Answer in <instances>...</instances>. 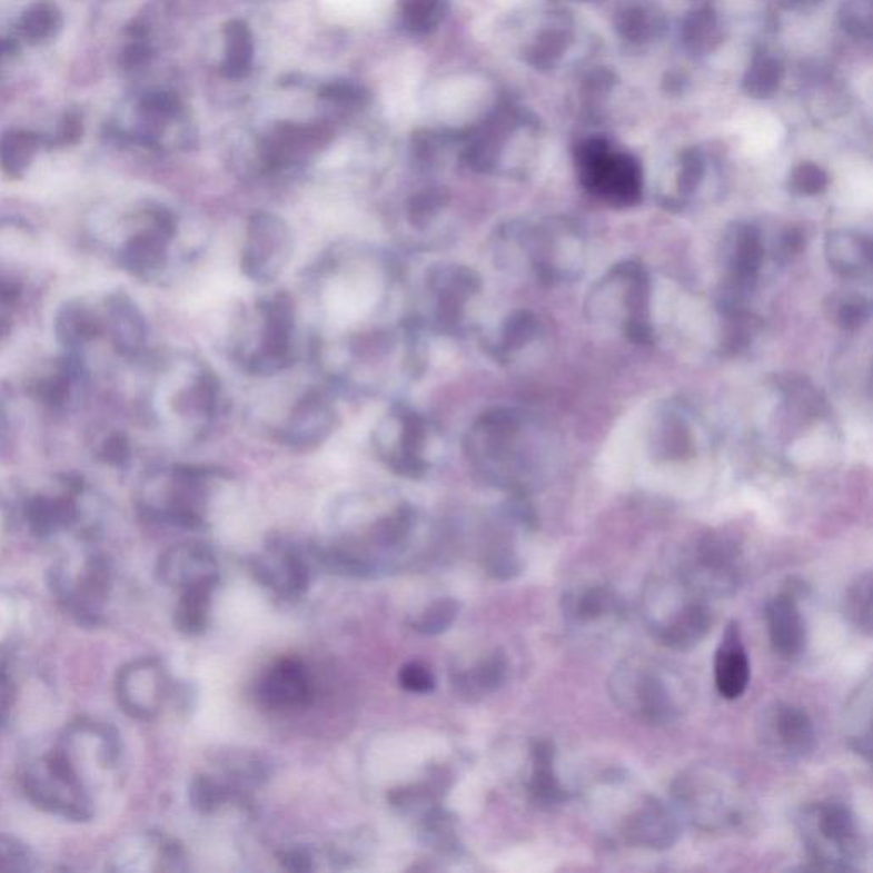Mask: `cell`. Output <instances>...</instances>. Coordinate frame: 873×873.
I'll return each mask as SVG.
<instances>
[{
  "label": "cell",
  "instance_id": "6da1fadb",
  "mask_svg": "<svg viewBox=\"0 0 873 873\" xmlns=\"http://www.w3.org/2000/svg\"><path fill=\"white\" fill-rule=\"evenodd\" d=\"M469 456L485 479L514 494H529L552 463L555 444L545 427L517 409L494 408L476 420Z\"/></svg>",
  "mask_w": 873,
  "mask_h": 873
},
{
  "label": "cell",
  "instance_id": "7a4b0ae2",
  "mask_svg": "<svg viewBox=\"0 0 873 873\" xmlns=\"http://www.w3.org/2000/svg\"><path fill=\"white\" fill-rule=\"evenodd\" d=\"M802 840L815 869L853 872L865 862L866 843L852 808L827 801L804 807L798 817Z\"/></svg>",
  "mask_w": 873,
  "mask_h": 873
},
{
  "label": "cell",
  "instance_id": "3957f363",
  "mask_svg": "<svg viewBox=\"0 0 873 873\" xmlns=\"http://www.w3.org/2000/svg\"><path fill=\"white\" fill-rule=\"evenodd\" d=\"M587 307L594 319L618 323L629 340L651 344V278L642 265H616L597 284Z\"/></svg>",
  "mask_w": 873,
  "mask_h": 873
},
{
  "label": "cell",
  "instance_id": "277c9868",
  "mask_svg": "<svg viewBox=\"0 0 873 873\" xmlns=\"http://www.w3.org/2000/svg\"><path fill=\"white\" fill-rule=\"evenodd\" d=\"M673 801L679 817L710 833L734 826L742 814L737 783L712 766L681 773L673 783Z\"/></svg>",
  "mask_w": 873,
  "mask_h": 873
},
{
  "label": "cell",
  "instance_id": "5b68a950",
  "mask_svg": "<svg viewBox=\"0 0 873 873\" xmlns=\"http://www.w3.org/2000/svg\"><path fill=\"white\" fill-rule=\"evenodd\" d=\"M575 156L582 185L591 194L614 207L638 204L644 191V175L633 156L613 152L604 139L585 140Z\"/></svg>",
  "mask_w": 873,
  "mask_h": 873
},
{
  "label": "cell",
  "instance_id": "8992f818",
  "mask_svg": "<svg viewBox=\"0 0 873 873\" xmlns=\"http://www.w3.org/2000/svg\"><path fill=\"white\" fill-rule=\"evenodd\" d=\"M530 271L543 281L572 280L582 268V238L572 224L548 220L537 226H514Z\"/></svg>",
  "mask_w": 873,
  "mask_h": 873
},
{
  "label": "cell",
  "instance_id": "52a82bcc",
  "mask_svg": "<svg viewBox=\"0 0 873 873\" xmlns=\"http://www.w3.org/2000/svg\"><path fill=\"white\" fill-rule=\"evenodd\" d=\"M742 575L741 549L721 533L705 534L681 563V582L700 599L731 596Z\"/></svg>",
  "mask_w": 873,
  "mask_h": 873
},
{
  "label": "cell",
  "instance_id": "ba28073f",
  "mask_svg": "<svg viewBox=\"0 0 873 873\" xmlns=\"http://www.w3.org/2000/svg\"><path fill=\"white\" fill-rule=\"evenodd\" d=\"M611 696L623 712L651 725L676 721L679 706L665 677L651 665L626 661L609 679Z\"/></svg>",
  "mask_w": 873,
  "mask_h": 873
},
{
  "label": "cell",
  "instance_id": "9c48e42d",
  "mask_svg": "<svg viewBox=\"0 0 873 873\" xmlns=\"http://www.w3.org/2000/svg\"><path fill=\"white\" fill-rule=\"evenodd\" d=\"M294 256V232L289 224L271 212L249 217L241 268L246 277L258 284H270L280 277Z\"/></svg>",
  "mask_w": 873,
  "mask_h": 873
},
{
  "label": "cell",
  "instance_id": "30bf717a",
  "mask_svg": "<svg viewBox=\"0 0 873 873\" xmlns=\"http://www.w3.org/2000/svg\"><path fill=\"white\" fill-rule=\"evenodd\" d=\"M264 328L258 350L249 358V369L260 376H270L292 363V333L296 325L294 300L287 294H277L258 306Z\"/></svg>",
  "mask_w": 873,
  "mask_h": 873
},
{
  "label": "cell",
  "instance_id": "8fae6325",
  "mask_svg": "<svg viewBox=\"0 0 873 873\" xmlns=\"http://www.w3.org/2000/svg\"><path fill=\"white\" fill-rule=\"evenodd\" d=\"M149 227L125 242L120 261L128 271L139 277H150L166 265L168 245L176 236L178 222L165 207L147 210Z\"/></svg>",
  "mask_w": 873,
  "mask_h": 873
},
{
  "label": "cell",
  "instance_id": "7c38bea8",
  "mask_svg": "<svg viewBox=\"0 0 873 873\" xmlns=\"http://www.w3.org/2000/svg\"><path fill=\"white\" fill-rule=\"evenodd\" d=\"M681 819L674 807L655 797L639 802L622 824V837L635 849L665 852L679 841Z\"/></svg>",
  "mask_w": 873,
  "mask_h": 873
},
{
  "label": "cell",
  "instance_id": "4fadbf2b",
  "mask_svg": "<svg viewBox=\"0 0 873 873\" xmlns=\"http://www.w3.org/2000/svg\"><path fill=\"white\" fill-rule=\"evenodd\" d=\"M763 260V239L756 227L737 224L728 230L724 239V265L732 294L728 307H734L744 294L753 289Z\"/></svg>",
  "mask_w": 873,
  "mask_h": 873
},
{
  "label": "cell",
  "instance_id": "5bb4252c",
  "mask_svg": "<svg viewBox=\"0 0 873 873\" xmlns=\"http://www.w3.org/2000/svg\"><path fill=\"white\" fill-rule=\"evenodd\" d=\"M764 744L788 760H804L815 750V728L801 706L778 703L764 718Z\"/></svg>",
  "mask_w": 873,
  "mask_h": 873
},
{
  "label": "cell",
  "instance_id": "9a60e30c",
  "mask_svg": "<svg viewBox=\"0 0 873 873\" xmlns=\"http://www.w3.org/2000/svg\"><path fill=\"white\" fill-rule=\"evenodd\" d=\"M165 671L156 658H142L121 669L118 696L125 712L136 718H152L166 698Z\"/></svg>",
  "mask_w": 873,
  "mask_h": 873
},
{
  "label": "cell",
  "instance_id": "2e32d148",
  "mask_svg": "<svg viewBox=\"0 0 873 873\" xmlns=\"http://www.w3.org/2000/svg\"><path fill=\"white\" fill-rule=\"evenodd\" d=\"M338 414L328 396L309 391L294 406L281 440L297 449H311L325 443L337 428Z\"/></svg>",
  "mask_w": 873,
  "mask_h": 873
},
{
  "label": "cell",
  "instance_id": "e0dca14e",
  "mask_svg": "<svg viewBox=\"0 0 873 873\" xmlns=\"http://www.w3.org/2000/svg\"><path fill=\"white\" fill-rule=\"evenodd\" d=\"M391 424L398 430L391 439L396 444L388 450H384V457L388 459V465L398 475L411 479L420 478L428 469L427 460L424 457V450L427 447L428 437H430L428 421L414 411L401 409L395 417H391Z\"/></svg>",
  "mask_w": 873,
  "mask_h": 873
},
{
  "label": "cell",
  "instance_id": "ac0fdd59",
  "mask_svg": "<svg viewBox=\"0 0 873 873\" xmlns=\"http://www.w3.org/2000/svg\"><path fill=\"white\" fill-rule=\"evenodd\" d=\"M713 626L712 609L700 597L681 604L676 611L652 625L654 638L662 647L687 652L698 647Z\"/></svg>",
  "mask_w": 873,
  "mask_h": 873
},
{
  "label": "cell",
  "instance_id": "d6986e66",
  "mask_svg": "<svg viewBox=\"0 0 873 873\" xmlns=\"http://www.w3.org/2000/svg\"><path fill=\"white\" fill-rule=\"evenodd\" d=\"M430 289L437 297V321L443 328L454 329L465 318L469 299L482 289V280L472 268L446 267L431 274Z\"/></svg>",
  "mask_w": 873,
  "mask_h": 873
},
{
  "label": "cell",
  "instance_id": "ffe728a7",
  "mask_svg": "<svg viewBox=\"0 0 873 873\" xmlns=\"http://www.w3.org/2000/svg\"><path fill=\"white\" fill-rule=\"evenodd\" d=\"M313 687L306 665L297 658L275 662L258 684V700L268 710H290L306 705Z\"/></svg>",
  "mask_w": 873,
  "mask_h": 873
},
{
  "label": "cell",
  "instance_id": "44dd1931",
  "mask_svg": "<svg viewBox=\"0 0 873 873\" xmlns=\"http://www.w3.org/2000/svg\"><path fill=\"white\" fill-rule=\"evenodd\" d=\"M328 139L326 128L319 125L284 123L265 139L264 158L277 168H289L318 152Z\"/></svg>",
  "mask_w": 873,
  "mask_h": 873
},
{
  "label": "cell",
  "instance_id": "7402d4cb",
  "mask_svg": "<svg viewBox=\"0 0 873 873\" xmlns=\"http://www.w3.org/2000/svg\"><path fill=\"white\" fill-rule=\"evenodd\" d=\"M713 669L716 691L722 698L737 700L746 693L751 681V662L737 622L728 623L725 628L721 645L716 648Z\"/></svg>",
  "mask_w": 873,
  "mask_h": 873
},
{
  "label": "cell",
  "instance_id": "603a6c76",
  "mask_svg": "<svg viewBox=\"0 0 873 873\" xmlns=\"http://www.w3.org/2000/svg\"><path fill=\"white\" fill-rule=\"evenodd\" d=\"M158 575L165 584L179 588L219 578L216 556L207 546L198 543L168 549L159 559Z\"/></svg>",
  "mask_w": 873,
  "mask_h": 873
},
{
  "label": "cell",
  "instance_id": "cb8c5ba5",
  "mask_svg": "<svg viewBox=\"0 0 873 873\" xmlns=\"http://www.w3.org/2000/svg\"><path fill=\"white\" fill-rule=\"evenodd\" d=\"M252 574L261 584L274 588L281 596L297 597L306 593L311 581L309 565L296 548L278 546L270 558L255 559Z\"/></svg>",
  "mask_w": 873,
  "mask_h": 873
},
{
  "label": "cell",
  "instance_id": "d4e9b609",
  "mask_svg": "<svg viewBox=\"0 0 873 873\" xmlns=\"http://www.w3.org/2000/svg\"><path fill=\"white\" fill-rule=\"evenodd\" d=\"M766 623L776 654L788 661L801 657L807 645V628L795 597H773L766 606Z\"/></svg>",
  "mask_w": 873,
  "mask_h": 873
},
{
  "label": "cell",
  "instance_id": "484cf974",
  "mask_svg": "<svg viewBox=\"0 0 873 873\" xmlns=\"http://www.w3.org/2000/svg\"><path fill=\"white\" fill-rule=\"evenodd\" d=\"M555 744L548 738L534 742L530 746V776L527 783L530 801L542 807H555L571 798L556 776Z\"/></svg>",
  "mask_w": 873,
  "mask_h": 873
},
{
  "label": "cell",
  "instance_id": "4316f807",
  "mask_svg": "<svg viewBox=\"0 0 873 873\" xmlns=\"http://www.w3.org/2000/svg\"><path fill=\"white\" fill-rule=\"evenodd\" d=\"M111 340L121 355L136 357L146 347V319L127 294H113L108 299Z\"/></svg>",
  "mask_w": 873,
  "mask_h": 873
},
{
  "label": "cell",
  "instance_id": "83f0119b",
  "mask_svg": "<svg viewBox=\"0 0 873 873\" xmlns=\"http://www.w3.org/2000/svg\"><path fill=\"white\" fill-rule=\"evenodd\" d=\"M181 105L168 92H150L137 107L136 139L146 146L159 147L169 128L181 118Z\"/></svg>",
  "mask_w": 873,
  "mask_h": 873
},
{
  "label": "cell",
  "instance_id": "f1b7e54d",
  "mask_svg": "<svg viewBox=\"0 0 873 873\" xmlns=\"http://www.w3.org/2000/svg\"><path fill=\"white\" fill-rule=\"evenodd\" d=\"M872 676H866L853 691L843 712L844 738L865 761L872 757Z\"/></svg>",
  "mask_w": 873,
  "mask_h": 873
},
{
  "label": "cell",
  "instance_id": "f546056e",
  "mask_svg": "<svg viewBox=\"0 0 873 873\" xmlns=\"http://www.w3.org/2000/svg\"><path fill=\"white\" fill-rule=\"evenodd\" d=\"M826 258L841 277H863L870 270L869 239L853 230H834L827 236Z\"/></svg>",
  "mask_w": 873,
  "mask_h": 873
},
{
  "label": "cell",
  "instance_id": "4dcf8cb0",
  "mask_svg": "<svg viewBox=\"0 0 873 873\" xmlns=\"http://www.w3.org/2000/svg\"><path fill=\"white\" fill-rule=\"evenodd\" d=\"M508 676V662L504 652L495 651L486 655L475 667L454 677V690L460 698L475 702L483 696L492 695L504 686Z\"/></svg>",
  "mask_w": 873,
  "mask_h": 873
},
{
  "label": "cell",
  "instance_id": "1f68e13d",
  "mask_svg": "<svg viewBox=\"0 0 873 873\" xmlns=\"http://www.w3.org/2000/svg\"><path fill=\"white\" fill-rule=\"evenodd\" d=\"M44 146L40 133L11 128L0 136V169L9 178H21L37 158L38 150Z\"/></svg>",
  "mask_w": 873,
  "mask_h": 873
},
{
  "label": "cell",
  "instance_id": "d6a6232c",
  "mask_svg": "<svg viewBox=\"0 0 873 873\" xmlns=\"http://www.w3.org/2000/svg\"><path fill=\"white\" fill-rule=\"evenodd\" d=\"M565 614L574 623H593L622 611V599L607 585H593L572 593L563 601Z\"/></svg>",
  "mask_w": 873,
  "mask_h": 873
},
{
  "label": "cell",
  "instance_id": "836d02e7",
  "mask_svg": "<svg viewBox=\"0 0 873 873\" xmlns=\"http://www.w3.org/2000/svg\"><path fill=\"white\" fill-rule=\"evenodd\" d=\"M217 581L200 582L183 588V596L176 607V628L183 635H201L209 625L210 599Z\"/></svg>",
  "mask_w": 873,
  "mask_h": 873
},
{
  "label": "cell",
  "instance_id": "e575fe53",
  "mask_svg": "<svg viewBox=\"0 0 873 873\" xmlns=\"http://www.w3.org/2000/svg\"><path fill=\"white\" fill-rule=\"evenodd\" d=\"M62 30L63 12L60 11L59 6L47 0L31 4L19 19V34L26 43L33 47L50 43Z\"/></svg>",
  "mask_w": 873,
  "mask_h": 873
},
{
  "label": "cell",
  "instance_id": "d590c367",
  "mask_svg": "<svg viewBox=\"0 0 873 873\" xmlns=\"http://www.w3.org/2000/svg\"><path fill=\"white\" fill-rule=\"evenodd\" d=\"M101 329L98 316L81 304H67L57 315V338L67 348H79L88 341L95 340Z\"/></svg>",
  "mask_w": 873,
  "mask_h": 873
},
{
  "label": "cell",
  "instance_id": "8d00e7d4",
  "mask_svg": "<svg viewBox=\"0 0 873 873\" xmlns=\"http://www.w3.org/2000/svg\"><path fill=\"white\" fill-rule=\"evenodd\" d=\"M224 50L222 72L229 79H242L251 72L252 57H255V43H252L251 30L245 21H229L224 28Z\"/></svg>",
  "mask_w": 873,
  "mask_h": 873
},
{
  "label": "cell",
  "instance_id": "74e56055",
  "mask_svg": "<svg viewBox=\"0 0 873 873\" xmlns=\"http://www.w3.org/2000/svg\"><path fill=\"white\" fill-rule=\"evenodd\" d=\"M79 510L72 498L37 497L26 507V519L33 533L40 536L53 533L62 526L76 523Z\"/></svg>",
  "mask_w": 873,
  "mask_h": 873
},
{
  "label": "cell",
  "instance_id": "f35d334b",
  "mask_svg": "<svg viewBox=\"0 0 873 873\" xmlns=\"http://www.w3.org/2000/svg\"><path fill=\"white\" fill-rule=\"evenodd\" d=\"M398 11L405 31L424 37L443 24L449 11V0H399Z\"/></svg>",
  "mask_w": 873,
  "mask_h": 873
},
{
  "label": "cell",
  "instance_id": "ab89813d",
  "mask_svg": "<svg viewBox=\"0 0 873 873\" xmlns=\"http://www.w3.org/2000/svg\"><path fill=\"white\" fill-rule=\"evenodd\" d=\"M844 618L863 635H872V574L865 572L855 578L844 596Z\"/></svg>",
  "mask_w": 873,
  "mask_h": 873
},
{
  "label": "cell",
  "instance_id": "60d3db41",
  "mask_svg": "<svg viewBox=\"0 0 873 873\" xmlns=\"http://www.w3.org/2000/svg\"><path fill=\"white\" fill-rule=\"evenodd\" d=\"M683 40L687 50L693 53L712 51L722 40L715 12L710 8L691 12L684 21Z\"/></svg>",
  "mask_w": 873,
  "mask_h": 873
},
{
  "label": "cell",
  "instance_id": "b9f144b4",
  "mask_svg": "<svg viewBox=\"0 0 873 873\" xmlns=\"http://www.w3.org/2000/svg\"><path fill=\"white\" fill-rule=\"evenodd\" d=\"M539 331L542 325L533 313H514L502 326L500 340L497 344L498 357L507 358L508 355L523 350L539 337Z\"/></svg>",
  "mask_w": 873,
  "mask_h": 873
},
{
  "label": "cell",
  "instance_id": "7bdbcfd3",
  "mask_svg": "<svg viewBox=\"0 0 873 873\" xmlns=\"http://www.w3.org/2000/svg\"><path fill=\"white\" fill-rule=\"evenodd\" d=\"M783 79V66L773 57H757L744 77V89L753 98H770L778 91Z\"/></svg>",
  "mask_w": 873,
  "mask_h": 873
},
{
  "label": "cell",
  "instance_id": "ee69618b",
  "mask_svg": "<svg viewBox=\"0 0 873 873\" xmlns=\"http://www.w3.org/2000/svg\"><path fill=\"white\" fill-rule=\"evenodd\" d=\"M220 763H222L226 773H229L232 782L239 783V785H256V783L264 782L268 775L267 764L260 757L252 753H245V751L226 753Z\"/></svg>",
  "mask_w": 873,
  "mask_h": 873
},
{
  "label": "cell",
  "instance_id": "f6af8a7d",
  "mask_svg": "<svg viewBox=\"0 0 873 873\" xmlns=\"http://www.w3.org/2000/svg\"><path fill=\"white\" fill-rule=\"evenodd\" d=\"M457 614H459V603L456 599L435 601L418 616L414 628L425 636L440 635L453 626Z\"/></svg>",
  "mask_w": 873,
  "mask_h": 873
},
{
  "label": "cell",
  "instance_id": "bcb514c9",
  "mask_svg": "<svg viewBox=\"0 0 873 873\" xmlns=\"http://www.w3.org/2000/svg\"><path fill=\"white\" fill-rule=\"evenodd\" d=\"M447 200L449 198L443 188H427V190L420 191L409 201V222L418 229H424L435 217L439 216L440 210L446 207Z\"/></svg>",
  "mask_w": 873,
  "mask_h": 873
},
{
  "label": "cell",
  "instance_id": "7dc6e473",
  "mask_svg": "<svg viewBox=\"0 0 873 873\" xmlns=\"http://www.w3.org/2000/svg\"><path fill=\"white\" fill-rule=\"evenodd\" d=\"M485 568L488 575L497 581H510L520 575L523 563L508 543L498 542L486 553Z\"/></svg>",
  "mask_w": 873,
  "mask_h": 873
},
{
  "label": "cell",
  "instance_id": "c3c4849f",
  "mask_svg": "<svg viewBox=\"0 0 873 873\" xmlns=\"http://www.w3.org/2000/svg\"><path fill=\"white\" fill-rule=\"evenodd\" d=\"M571 38L563 30L545 31L537 38L529 53V62L537 69H549L558 62L563 51L567 50Z\"/></svg>",
  "mask_w": 873,
  "mask_h": 873
},
{
  "label": "cell",
  "instance_id": "681fc988",
  "mask_svg": "<svg viewBox=\"0 0 873 873\" xmlns=\"http://www.w3.org/2000/svg\"><path fill=\"white\" fill-rule=\"evenodd\" d=\"M227 790L210 776L198 775L190 785V802L195 811L210 814L227 801Z\"/></svg>",
  "mask_w": 873,
  "mask_h": 873
},
{
  "label": "cell",
  "instance_id": "f907efd6",
  "mask_svg": "<svg viewBox=\"0 0 873 873\" xmlns=\"http://www.w3.org/2000/svg\"><path fill=\"white\" fill-rule=\"evenodd\" d=\"M827 181L830 179L823 168H819L814 162H802L790 176V188L797 195L814 197L826 190Z\"/></svg>",
  "mask_w": 873,
  "mask_h": 873
},
{
  "label": "cell",
  "instance_id": "816d5d0a",
  "mask_svg": "<svg viewBox=\"0 0 873 873\" xmlns=\"http://www.w3.org/2000/svg\"><path fill=\"white\" fill-rule=\"evenodd\" d=\"M616 30L625 40L638 43L651 34L652 22L642 8H628L616 16Z\"/></svg>",
  "mask_w": 873,
  "mask_h": 873
},
{
  "label": "cell",
  "instance_id": "f5cc1de1",
  "mask_svg": "<svg viewBox=\"0 0 873 873\" xmlns=\"http://www.w3.org/2000/svg\"><path fill=\"white\" fill-rule=\"evenodd\" d=\"M30 869V850L16 837L0 834V872H26Z\"/></svg>",
  "mask_w": 873,
  "mask_h": 873
},
{
  "label": "cell",
  "instance_id": "db71d44e",
  "mask_svg": "<svg viewBox=\"0 0 873 873\" xmlns=\"http://www.w3.org/2000/svg\"><path fill=\"white\" fill-rule=\"evenodd\" d=\"M705 176V161L698 150H686L681 158L679 176H677V190L681 195H691L702 183Z\"/></svg>",
  "mask_w": 873,
  "mask_h": 873
},
{
  "label": "cell",
  "instance_id": "11a10c76",
  "mask_svg": "<svg viewBox=\"0 0 873 873\" xmlns=\"http://www.w3.org/2000/svg\"><path fill=\"white\" fill-rule=\"evenodd\" d=\"M870 302L862 296H850L837 304L836 323L843 329H859L869 321Z\"/></svg>",
  "mask_w": 873,
  "mask_h": 873
},
{
  "label": "cell",
  "instance_id": "9f6ffc18",
  "mask_svg": "<svg viewBox=\"0 0 873 873\" xmlns=\"http://www.w3.org/2000/svg\"><path fill=\"white\" fill-rule=\"evenodd\" d=\"M398 681L406 691L417 693V695H427L435 687L434 674L427 665L420 664V662H409V664L403 665Z\"/></svg>",
  "mask_w": 873,
  "mask_h": 873
},
{
  "label": "cell",
  "instance_id": "6f0895ef",
  "mask_svg": "<svg viewBox=\"0 0 873 873\" xmlns=\"http://www.w3.org/2000/svg\"><path fill=\"white\" fill-rule=\"evenodd\" d=\"M85 133V123L79 111L70 110L63 115L57 127L56 133L51 137H44V146L47 147H67L73 146L79 142Z\"/></svg>",
  "mask_w": 873,
  "mask_h": 873
},
{
  "label": "cell",
  "instance_id": "680465c9",
  "mask_svg": "<svg viewBox=\"0 0 873 873\" xmlns=\"http://www.w3.org/2000/svg\"><path fill=\"white\" fill-rule=\"evenodd\" d=\"M424 834L435 849H447L449 844H454L453 821L447 817L446 812L431 811L425 821Z\"/></svg>",
  "mask_w": 873,
  "mask_h": 873
},
{
  "label": "cell",
  "instance_id": "91938a15",
  "mask_svg": "<svg viewBox=\"0 0 873 873\" xmlns=\"http://www.w3.org/2000/svg\"><path fill=\"white\" fill-rule=\"evenodd\" d=\"M321 96L323 99L338 107H358L367 98L360 86L348 81L331 82L323 89Z\"/></svg>",
  "mask_w": 873,
  "mask_h": 873
},
{
  "label": "cell",
  "instance_id": "94428289",
  "mask_svg": "<svg viewBox=\"0 0 873 873\" xmlns=\"http://www.w3.org/2000/svg\"><path fill=\"white\" fill-rule=\"evenodd\" d=\"M101 454L110 465H125L128 457H130V444H128V440L125 439L123 435H111L110 439L102 444Z\"/></svg>",
  "mask_w": 873,
  "mask_h": 873
},
{
  "label": "cell",
  "instance_id": "6125c7cd",
  "mask_svg": "<svg viewBox=\"0 0 873 873\" xmlns=\"http://www.w3.org/2000/svg\"><path fill=\"white\" fill-rule=\"evenodd\" d=\"M278 863L289 872H307L313 869V859L306 850L290 849L278 853Z\"/></svg>",
  "mask_w": 873,
  "mask_h": 873
},
{
  "label": "cell",
  "instance_id": "be15d7a7",
  "mask_svg": "<svg viewBox=\"0 0 873 873\" xmlns=\"http://www.w3.org/2000/svg\"><path fill=\"white\" fill-rule=\"evenodd\" d=\"M12 700H14V687L11 681L4 673H0V725L4 724L11 708Z\"/></svg>",
  "mask_w": 873,
  "mask_h": 873
},
{
  "label": "cell",
  "instance_id": "e7e4bbea",
  "mask_svg": "<svg viewBox=\"0 0 873 873\" xmlns=\"http://www.w3.org/2000/svg\"><path fill=\"white\" fill-rule=\"evenodd\" d=\"M613 81L614 77L607 70H597V72L591 73L588 79H585V88L591 92L599 95V92L609 91Z\"/></svg>",
  "mask_w": 873,
  "mask_h": 873
},
{
  "label": "cell",
  "instance_id": "03108f58",
  "mask_svg": "<svg viewBox=\"0 0 873 873\" xmlns=\"http://www.w3.org/2000/svg\"><path fill=\"white\" fill-rule=\"evenodd\" d=\"M19 296V286L16 281L8 280V278H0V302L11 304L14 302L16 297Z\"/></svg>",
  "mask_w": 873,
  "mask_h": 873
}]
</instances>
